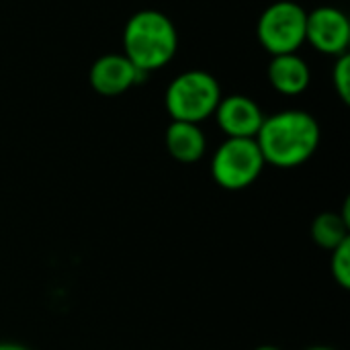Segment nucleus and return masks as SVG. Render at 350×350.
I'll list each match as a JSON object with an SVG mask.
<instances>
[{
	"mask_svg": "<svg viewBox=\"0 0 350 350\" xmlns=\"http://www.w3.org/2000/svg\"><path fill=\"white\" fill-rule=\"evenodd\" d=\"M310 236L316 246L322 250L332 252L342 242L350 238V211L349 201L345 203L342 211H324L318 213L310 226Z\"/></svg>",
	"mask_w": 350,
	"mask_h": 350,
	"instance_id": "nucleus-11",
	"label": "nucleus"
},
{
	"mask_svg": "<svg viewBox=\"0 0 350 350\" xmlns=\"http://www.w3.org/2000/svg\"><path fill=\"white\" fill-rule=\"evenodd\" d=\"M123 55L142 72H156L172 62L178 49V33L168 14L160 10H137L123 29Z\"/></svg>",
	"mask_w": 350,
	"mask_h": 350,
	"instance_id": "nucleus-2",
	"label": "nucleus"
},
{
	"mask_svg": "<svg viewBox=\"0 0 350 350\" xmlns=\"http://www.w3.org/2000/svg\"><path fill=\"white\" fill-rule=\"evenodd\" d=\"M144 76L146 74H142L123 53H107L92 64L88 82L92 90L103 96H119L142 82Z\"/></svg>",
	"mask_w": 350,
	"mask_h": 350,
	"instance_id": "nucleus-8",
	"label": "nucleus"
},
{
	"mask_svg": "<svg viewBox=\"0 0 350 350\" xmlns=\"http://www.w3.org/2000/svg\"><path fill=\"white\" fill-rule=\"evenodd\" d=\"M219 129L226 137H248L254 139L262 127L265 113L256 100L244 94L221 96L215 113H213Z\"/></svg>",
	"mask_w": 350,
	"mask_h": 350,
	"instance_id": "nucleus-7",
	"label": "nucleus"
},
{
	"mask_svg": "<svg viewBox=\"0 0 350 350\" xmlns=\"http://www.w3.org/2000/svg\"><path fill=\"white\" fill-rule=\"evenodd\" d=\"M267 74H269V82L273 84V88L287 96L306 92L312 80L310 66L297 53L273 55Z\"/></svg>",
	"mask_w": 350,
	"mask_h": 350,
	"instance_id": "nucleus-10",
	"label": "nucleus"
},
{
	"mask_svg": "<svg viewBox=\"0 0 350 350\" xmlns=\"http://www.w3.org/2000/svg\"><path fill=\"white\" fill-rule=\"evenodd\" d=\"M254 139L269 166L289 170L314 158L322 142V129L312 113L287 109L265 117Z\"/></svg>",
	"mask_w": 350,
	"mask_h": 350,
	"instance_id": "nucleus-1",
	"label": "nucleus"
},
{
	"mask_svg": "<svg viewBox=\"0 0 350 350\" xmlns=\"http://www.w3.org/2000/svg\"><path fill=\"white\" fill-rule=\"evenodd\" d=\"M330 273L338 287L350 289V238L330 252Z\"/></svg>",
	"mask_w": 350,
	"mask_h": 350,
	"instance_id": "nucleus-12",
	"label": "nucleus"
},
{
	"mask_svg": "<svg viewBox=\"0 0 350 350\" xmlns=\"http://www.w3.org/2000/svg\"><path fill=\"white\" fill-rule=\"evenodd\" d=\"M306 41L326 55L349 53L350 21L336 6H320L308 12L306 18Z\"/></svg>",
	"mask_w": 350,
	"mask_h": 350,
	"instance_id": "nucleus-6",
	"label": "nucleus"
},
{
	"mask_svg": "<svg viewBox=\"0 0 350 350\" xmlns=\"http://www.w3.org/2000/svg\"><path fill=\"white\" fill-rule=\"evenodd\" d=\"M164 144L168 154L180 164H195L207 152V135L197 123L172 121L166 127Z\"/></svg>",
	"mask_w": 350,
	"mask_h": 350,
	"instance_id": "nucleus-9",
	"label": "nucleus"
},
{
	"mask_svg": "<svg viewBox=\"0 0 350 350\" xmlns=\"http://www.w3.org/2000/svg\"><path fill=\"white\" fill-rule=\"evenodd\" d=\"M304 350H336L334 347H324V345H316V347H308Z\"/></svg>",
	"mask_w": 350,
	"mask_h": 350,
	"instance_id": "nucleus-16",
	"label": "nucleus"
},
{
	"mask_svg": "<svg viewBox=\"0 0 350 350\" xmlns=\"http://www.w3.org/2000/svg\"><path fill=\"white\" fill-rule=\"evenodd\" d=\"M254 350H283L281 347H275V345H260V347H256Z\"/></svg>",
	"mask_w": 350,
	"mask_h": 350,
	"instance_id": "nucleus-15",
	"label": "nucleus"
},
{
	"mask_svg": "<svg viewBox=\"0 0 350 350\" xmlns=\"http://www.w3.org/2000/svg\"><path fill=\"white\" fill-rule=\"evenodd\" d=\"M332 82L334 88L338 92V96L342 98V103H350V55L342 53L336 57L334 70H332Z\"/></svg>",
	"mask_w": 350,
	"mask_h": 350,
	"instance_id": "nucleus-13",
	"label": "nucleus"
},
{
	"mask_svg": "<svg viewBox=\"0 0 350 350\" xmlns=\"http://www.w3.org/2000/svg\"><path fill=\"white\" fill-rule=\"evenodd\" d=\"M0 350H31L21 342H0Z\"/></svg>",
	"mask_w": 350,
	"mask_h": 350,
	"instance_id": "nucleus-14",
	"label": "nucleus"
},
{
	"mask_svg": "<svg viewBox=\"0 0 350 350\" xmlns=\"http://www.w3.org/2000/svg\"><path fill=\"white\" fill-rule=\"evenodd\" d=\"M306 18L308 12L293 0L273 2L258 18L256 35L260 45L271 55L297 53L306 43Z\"/></svg>",
	"mask_w": 350,
	"mask_h": 350,
	"instance_id": "nucleus-5",
	"label": "nucleus"
},
{
	"mask_svg": "<svg viewBox=\"0 0 350 350\" xmlns=\"http://www.w3.org/2000/svg\"><path fill=\"white\" fill-rule=\"evenodd\" d=\"M221 100L219 82L203 70H187L178 74L166 88L164 105L172 121L201 125L213 117Z\"/></svg>",
	"mask_w": 350,
	"mask_h": 350,
	"instance_id": "nucleus-3",
	"label": "nucleus"
},
{
	"mask_svg": "<svg viewBox=\"0 0 350 350\" xmlns=\"http://www.w3.org/2000/svg\"><path fill=\"white\" fill-rule=\"evenodd\" d=\"M265 166L267 162L256 139L226 137L211 156L209 172L224 191H244L260 178Z\"/></svg>",
	"mask_w": 350,
	"mask_h": 350,
	"instance_id": "nucleus-4",
	"label": "nucleus"
}]
</instances>
